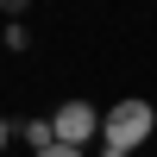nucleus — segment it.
Wrapping results in <instances>:
<instances>
[{"instance_id":"f257e3e1","label":"nucleus","mask_w":157,"mask_h":157,"mask_svg":"<svg viewBox=\"0 0 157 157\" xmlns=\"http://www.w3.org/2000/svg\"><path fill=\"white\" fill-rule=\"evenodd\" d=\"M151 126H157V107L138 101V94L113 101V107L101 113V138H107V151H138V145L151 138Z\"/></svg>"},{"instance_id":"f03ea898","label":"nucleus","mask_w":157,"mask_h":157,"mask_svg":"<svg viewBox=\"0 0 157 157\" xmlns=\"http://www.w3.org/2000/svg\"><path fill=\"white\" fill-rule=\"evenodd\" d=\"M50 126H57V145H75V151H82L88 138L101 132V113L88 107V101H63V107L50 113Z\"/></svg>"},{"instance_id":"7ed1b4c3","label":"nucleus","mask_w":157,"mask_h":157,"mask_svg":"<svg viewBox=\"0 0 157 157\" xmlns=\"http://www.w3.org/2000/svg\"><path fill=\"white\" fill-rule=\"evenodd\" d=\"M25 145L50 151V145H57V126H50V120H32V126H25Z\"/></svg>"},{"instance_id":"20e7f679","label":"nucleus","mask_w":157,"mask_h":157,"mask_svg":"<svg viewBox=\"0 0 157 157\" xmlns=\"http://www.w3.org/2000/svg\"><path fill=\"white\" fill-rule=\"evenodd\" d=\"M38 157H82L75 145H50V151H38Z\"/></svg>"},{"instance_id":"39448f33","label":"nucleus","mask_w":157,"mask_h":157,"mask_svg":"<svg viewBox=\"0 0 157 157\" xmlns=\"http://www.w3.org/2000/svg\"><path fill=\"white\" fill-rule=\"evenodd\" d=\"M0 6H6V13H25V6H32V0H0Z\"/></svg>"},{"instance_id":"423d86ee","label":"nucleus","mask_w":157,"mask_h":157,"mask_svg":"<svg viewBox=\"0 0 157 157\" xmlns=\"http://www.w3.org/2000/svg\"><path fill=\"white\" fill-rule=\"evenodd\" d=\"M101 157H132V151H107V145H101Z\"/></svg>"},{"instance_id":"0eeeda50","label":"nucleus","mask_w":157,"mask_h":157,"mask_svg":"<svg viewBox=\"0 0 157 157\" xmlns=\"http://www.w3.org/2000/svg\"><path fill=\"white\" fill-rule=\"evenodd\" d=\"M0 151H6V120H0Z\"/></svg>"}]
</instances>
